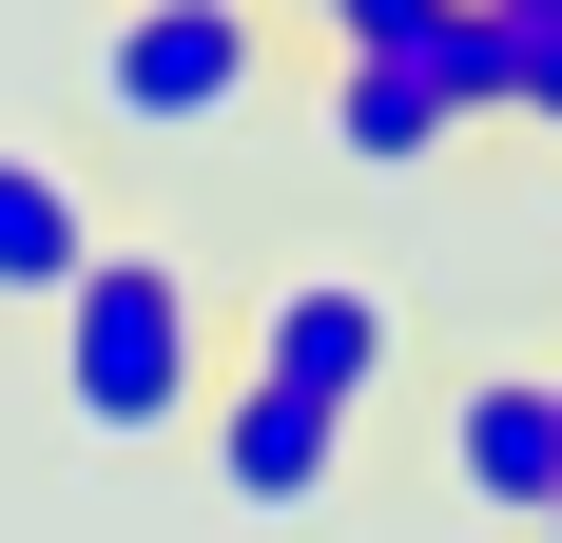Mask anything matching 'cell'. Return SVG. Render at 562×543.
I'll return each instance as SVG.
<instances>
[{
	"label": "cell",
	"instance_id": "1",
	"mask_svg": "<svg viewBox=\"0 0 562 543\" xmlns=\"http://www.w3.org/2000/svg\"><path fill=\"white\" fill-rule=\"evenodd\" d=\"M214 291L175 253H116L98 233V272L58 291V408H78V446H156V428H194L214 408Z\"/></svg>",
	"mask_w": 562,
	"mask_h": 543
},
{
	"label": "cell",
	"instance_id": "2",
	"mask_svg": "<svg viewBox=\"0 0 562 543\" xmlns=\"http://www.w3.org/2000/svg\"><path fill=\"white\" fill-rule=\"evenodd\" d=\"M272 78V0H116L98 20V117L116 136H214Z\"/></svg>",
	"mask_w": 562,
	"mask_h": 543
},
{
	"label": "cell",
	"instance_id": "3",
	"mask_svg": "<svg viewBox=\"0 0 562 543\" xmlns=\"http://www.w3.org/2000/svg\"><path fill=\"white\" fill-rule=\"evenodd\" d=\"M233 369H272V388H311V408H389V369H407V311L369 291V272H272V311H252V350Z\"/></svg>",
	"mask_w": 562,
	"mask_h": 543
},
{
	"label": "cell",
	"instance_id": "4",
	"mask_svg": "<svg viewBox=\"0 0 562 543\" xmlns=\"http://www.w3.org/2000/svg\"><path fill=\"white\" fill-rule=\"evenodd\" d=\"M447 486L485 524H543L562 505V369H465L447 388Z\"/></svg>",
	"mask_w": 562,
	"mask_h": 543
},
{
	"label": "cell",
	"instance_id": "5",
	"mask_svg": "<svg viewBox=\"0 0 562 543\" xmlns=\"http://www.w3.org/2000/svg\"><path fill=\"white\" fill-rule=\"evenodd\" d=\"M214 486L252 505V524H291V505H330V466H349V408H311V388H272V369H233L214 408Z\"/></svg>",
	"mask_w": 562,
	"mask_h": 543
},
{
	"label": "cell",
	"instance_id": "6",
	"mask_svg": "<svg viewBox=\"0 0 562 543\" xmlns=\"http://www.w3.org/2000/svg\"><path fill=\"white\" fill-rule=\"evenodd\" d=\"M98 272V214H78V175L40 156V136H0V311H58Z\"/></svg>",
	"mask_w": 562,
	"mask_h": 543
},
{
	"label": "cell",
	"instance_id": "7",
	"mask_svg": "<svg viewBox=\"0 0 562 543\" xmlns=\"http://www.w3.org/2000/svg\"><path fill=\"white\" fill-rule=\"evenodd\" d=\"M447 136H465V117L427 98L407 58H349V40H330V156H349V175H427Z\"/></svg>",
	"mask_w": 562,
	"mask_h": 543
},
{
	"label": "cell",
	"instance_id": "8",
	"mask_svg": "<svg viewBox=\"0 0 562 543\" xmlns=\"http://www.w3.org/2000/svg\"><path fill=\"white\" fill-rule=\"evenodd\" d=\"M272 20H330V40H349V20H369V0H272Z\"/></svg>",
	"mask_w": 562,
	"mask_h": 543
},
{
	"label": "cell",
	"instance_id": "9",
	"mask_svg": "<svg viewBox=\"0 0 562 543\" xmlns=\"http://www.w3.org/2000/svg\"><path fill=\"white\" fill-rule=\"evenodd\" d=\"M505 20H562V0H505Z\"/></svg>",
	"mask_w": 562,
	"mask_h": 543
},
{
	"label": "cell",
	"instance_id": "10",
	"mask_svg": "<svg viewBox=\"0 0 562 543\" xmlns=\"http://www.w3.org/2000/svg\"><path fill=\"white\" fill-rule=\"evenodd\" d=\"M543 156H562V117H543Z\"/></svg>",
	"mask_w": 562,
	"mask_h": 543
},
{
	"label": "cell",
	"instance_id": "11",
	"mask_svg": "<svg viewBox=\"0 0 562 543\" xmlns=\"http://www.w3.org/2000/svg\"><path fill=\"white\" fill-rule=\"evenodd\" d=\"M543 543H562V505H543Z\"/></svg>",
	"mask_w": 562,
	"mask_h": 543
}]
</instances>
